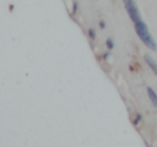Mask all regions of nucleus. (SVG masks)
<instances>
[{"label": "nucleus", "instance_id": "obj_4", "mask_svg": "<svg viewBox=\"0 0 157 147\" xmlns=\"http://www.w3.org/2000/svg\"><path fill=\"white\" fill-rule=\"evenodd\" d=\"M146 91H147V95H148V97H150L151 102L153 103V105L157 107V94L155 93V91L153 90L151 87H147V88H146Z\"/></svg>", "mask_w": 157, "mask_h": 147}, {"label": "nucleus", "instance_id": "obj_5", "mask_svg": "<svg viewBox=\"0 0 157 147\" xmlns=\"http://www.w3.org/2000/svg\"><path fill=\"white\" fill-rule=\"evenodd\" d=\"M105 44H107V47H108V49L109 50H112L113 49V47H114V43H113V41H112L111 39H107V41H105Z\"/></svg>", "mask_w": 157, "mask_h": 147}, {"label": "nucleus", "instance_id": "obj_6", "mask_svg": "<svg viewBox=\"0 0 157 147\" xmlns=\"http://www.w3.org/2000/svg\"><path fill=\"white\" fill-rule=\"evenodd\" d=\"M88 35H90V37L92 38V39H95V37H96V33H95L93 28L88 29Z\"/></svg>", "mask_w": 157, "mask_h": 147}, {"label": "nucleus", "instance_id": "obj_3", "mask_svg": "<svg viewBox=\"0 0 157 147\" xmlns=\"http://www.w3.org/2000/svg\"><path fill=\"white\" fill-rule=\"evenodd\" d=\"M144 59H145V62H146V64L148 65V67L151 68V69L153 70V72H155L157 75V64L155 63V61L152 59V57L150 56V55H144Z\"/></svg>", "mask_w": 157, "mask_h": 147}, {"label": "nucleus", "instance_id": "obj_2", "mask_svg": "<svg viewBox=\"0 0 157 147\" xmlns=\"http://www.w3.org/2000/svg\"><path fill=\"white\" fill-rule=\"evenodd\" d=\"M123 1H124V6L127 13L130 16L131 20L135 22V24L141 21V16H140V13L138 11V8L136 7L135 1L133 0H123Z\"/></svg>", "mask_w": 157, "mask_h": 147}, {"label": "nucleus", "instance_id": "obj_1", "mask_svg": "<svg viewBox=\"0 0 157 147\" xmlns=\"http://www.w3.org/2000/svg\"><path fill=\"white\" fill-rule=\"evenodd\" d=\"M135 28H136V33L139 36V38L141 39V41L145 44L147 48H150L151 50H156V42L154 41L152 35L148 31V28L145 24L141 21H139L138 23L135 24Z\"/></svg>", "mask_w": 157, "mask_h": 147}, {"label": "nucleus", "instance_id": "obj_7", "mask_svg": "<svg viewBox=\"0 0 157 147\" xmlns=\"http://www.w3.org/2000/svg\"><path fill=\"white\" fill-rule=\"evenodd\" d=\"M99 26H100V28H105V24L103 21H100V23H99Z\"/></svg>", "mask_w": 157, "mask_h": 147}, {"label": "nucleus", "instance_id": "obj_8", "mask_svg": "<svg viewBox=\"0 0 157 147\" xmlns=\"http://www.w3.org/2000/svg\"><path fill=\"white\" fill-rule=\"evenodd\" d=\"M140 119H141V116H140V115H138V117L136 118V120H135V122H133V123H135V125H137V122H139Z\"/></svg>", "mask_w": 157, "mask_h": 147}]
</instances>
